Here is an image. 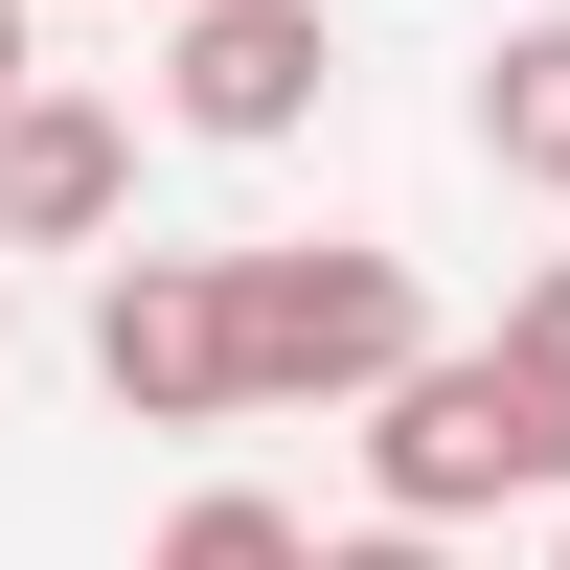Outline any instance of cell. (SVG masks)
Wrapping results in <instances>:
<instances>
[{"mask_svg":"<svg viewBox=\"0 0 570 570\" xmlns=\"http://www.w3.org/2000/svg\"><path fill=\"white\" fill-rule=\"evenodd\" d=\"M228 274H252V411H389L434 365V297L365 228H297V252H228Z\"/></svg>","mask_w":570,"mask_h":570,"instance_id":"obj_1","label":"cell"},{"mask_svg":"<svg viewBox=\"0 0 570 570\" xmlns=\"http://www.w3.org/2000/svg\"><path fill=\"white\" fill-rule=\"evenodd\" d=\"M365 502L389 525H480V502H570V434L525 411V365L502 343H434L389 411H365Z\"/></svg>","mask_w":570,"mask_h":570,"instance_id":"obj_2","label":"cell"},{"mask_svg":"<svg viewBox=\"0 0 570 570\" xmlns=\"http://www.w3.org/2000/svg\"><path fill=\"white\" fill-rule=\"evenodd\" d=\"M91 389H115L137 434H228V411H252V274H228V252H115Z\"/></svg>","mask_w":570,"mask_h":570,"instance_id":"obj_3","label":"cell"},{"mask_svg":"<svg viewBox=\"0 0 570 570\" xmlns=\"http://www.w3.org/2000/svg\"><path fill=\"white\" fill-rule=\"evenodd\" d=\"M320 91H343V23H320V0H206V23H160V115L228 137V160H274Z\"/></svg>","mask_w":570,"mask_h":570,"instance_id":"obj_4","label":"cell"},{"mask_svg":"<svg viewBox=\"0 0 570 570\" xmlns=\"http://www.w3.org/2000/svg\"><path fill=\"white\" fill-rule=\"evenodd\" d=\"M115 206H137V115L115 91H23L0 115V252H91Z\"/></svg>","mask_w":570,"mask_h":570,"instance_id":"obj_5","label":"cell"},{"mask_svg":"<svg viewBox=\"0 0 570 570\" xmlns=\"http://www.w3.org/2000/svg\"><path fill=\"white\" fill-rule=\"evenodd\" d=\"M480 160H502V183H570V0L480 46Z\"/></svg>","mask_w":570,"mask_h":570,"instance_id":"obj_6","label":"cell"},{"mask_svg":"<svg viewBox=\"0 0 570 570\" xmlns=\"http://www.w3.org/2000/svg\"><path fill=\"white\" fill-rule=\"evenodd\" d=\"M160 570H320V525H297V502H252V480H206V502L160 525Z\"/></svg>","mask_w":570,"mask_h":570,"instance_id":"obj_7","label":"cell"},{"mask_svg":"<svg viewBox=\"0 0 570 570\" xmlns=\"http://www.w3.org/2000/svg\"><path fill=\"white\" fill-rule=\"evenodd\" d=\"M502 365H525V411H548V434H570V252L525 274V297H502Z\"/></svg>","mask_w":570,"mask_h":570,"instance_id":"obj_8","label":"cell"},{"mask_svg":"<svg viewBox=\"0 0 570 570\" xmlns=\"http://www.w3.org/2000/svg\"><path fill=\"white\" fill-rule=\"evenodd\" d=\"M320 570H456V548H434V525H343Z\"/></svg>","mask_w":570,"mask_h":570,"instance_id":"obj_9","label":"cell"},{"mask_svg":"<svg viewBox=\"0 0 570 570\" xmlns=\"http://www.w3.org/2000/svg\"><path fill=\"white\" fill-rule=\"evenodd\" d=\"M23 91H46V69H23V0H0V115H23Z\"/></svg>","mask_w":570,"mask_h":570,"instance_id":"obj_10","label":"cell"},{"mask_svg":"<svg viewBox=\"0 0 570 570\" xmlns=\"http://www.w3.org/2000/svg\"><path fill=\"white\" fill-rule=\"evenodd\" d=\"M160 23H206V0H160Z\"/></svg>","mask_w":570,"mask_h":570,"instance_id":"obj_11","label":"cell"},{"mask_svg":"<svg viewBox=\"0 0 570 570\" xmlns=\"http://www.w3.org/2000/svg\"><path fill=\"white\" fill-rule=\"evenodd\" d=\"M548 570H570V525H548Z\"/></svg>","mask_w":570,"mask_h":570,"instance_id":"obj_12","label":"cell"}]
</instances>
